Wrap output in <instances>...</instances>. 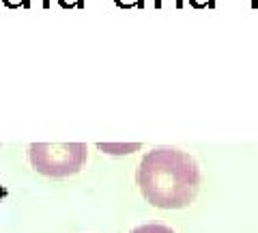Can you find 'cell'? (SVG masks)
<instances>
[{
    "mask_svg": "<svg viewBox=\"0 0 258 233\" xmlns=\"http://www.w3.org/2000/svg\"><path fill=\"white\" fill-rule=\"evenodd\" d=\"M101 151L112 156H120V154H134V151L140 149V143H129V145H110V143H99L97 145Z\"/></svg>",
    "mask_w": 258,
    "mask_h": 233,
    "instance_id": "3957f363",
    "label": "cell"
},
{
    "mask_svg": "<svg viewBox=\"0 0 258 233\" xmlns=\"http://www.w3.org/2000/svg\"><path fill=\"white\" fill-rule=\"evenodd\" d=\"M142 197L159 210H183L198 195L200 168L176 147H155L144 154L136 173Z\"/></svg>",
    "mask_w": 258,
    "mask_h": 233,
    "instance_id": "6da1fadb",
    "label": "cell"
},
{
    "mask_svg": "<svg viewBox=\"0 0 258 233\" xmlns=\"http://www.w3.org/2000/svg\"><path fill=\"white\" fill-rule=\"evenodd\" d=\"M60 3H62V5H71V0H60Z\"/></svg>",
    "mask_w": 258,
    "mask_h": 233,
    "instance_id": "8992f818",
    "label": "cell"
},
{
    "mask_svg": "<svg viewBox=\"0 0 258 233\" xmlns=\"http://www.w3.org/2000/svg\"><path fill=\"white\" fill-rule=\"evenodd\" d=\"M191 3H194V5H198V7H200V5H205V3H211V0H191Z\"/></svg>",
    "mask_w": 258,
    "mask_h": 233,
    "instance_id": "5b68a950",
    "label": "cell"
},
{
    "mask_svg": "<svg viewBox=\"0 0 258 233\" xmlns=\"http://www.w3.org/2000/svg\"><path fill=\"white\" fill-rule=\"evenodd\" d=\"M254 5H258V0H254Z\"/></svg>",
    "mask_w": 258,
    "mask_h": 233,
    "instance_id": "52a82bcc",
    "label": "cell"
},
{
    "mask_svg": "<svg viewBox=\"0 0 258 233\" xmlns=\"http://www.w3.org/2000/svg\"><path fill=\"white\" fill-rule=\"evenodd\" d=\"M132 233H174V231L170 227H166V224L149 222V224H140V227H136Z\"/></svg>",
    "mask_w": 258,
    "mask_h": 233,
    "instance_id": "277c9868",
    "label": "cell"
},
{
    "mask_svg": "<svg viewBox=\"0 0 258 233\" xmlns=\"http://www.w3.org/2000/svg\"><path fill=\"white\" fill-rule=\"evenodd\" d=\"M88 147L84 143H35L28 147V160L37 173L47 177H69L84 166Z\"/></svg>",
    "mask_w": 258,
    "mask_h": 233,
    "instance_id": "7a4b0ae2",
    "label": "cell"
}]
</instances>
